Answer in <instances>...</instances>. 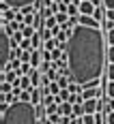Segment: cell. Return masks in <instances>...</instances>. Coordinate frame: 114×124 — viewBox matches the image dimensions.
Returning a JSON list of instances; mask_svg holds the SVG:
<instances>
[{
    "instance_id": "1",
    "label": "cell",
    "mask_w": 114,
    "mask_h": 124,
    "mask_svg": "<svg viewBox=\"0 0 114 124\" xmlns=\"http://www.w3.org/2000/svg\"><path fill=\"white\" fill-rule=\"evenodd\" d=\"M67 60L71 81L80 84L82 90L93 81H99L101 73L108 69V47L101 30L77 24L67 43Z\"/></svg>"
},
{
    "instance_id": "2",
    "label": "cell",
    "mask_w": 114,
    "mask_h": 124,
    "mask_svg": "<svg viewBox=\"0 0 114 124\" xmlns=\"http://www.w3.org/2000/svg\"><path fill=\"white\" fill-rule=\"evenodd\" d=\"M0 124H39V109L32 103H13L2 111Z\"/></svg>"
},
{
    "instance_id": "3",
    "label": "cell",
    "mask_w": 114,
    "mask_h": 124,
    "mask_svg": "<svg viewBox=\"0 0 114 124\" xmlns=\"http://www.w3.org/2000/svg\"><path fill=\"white\" fill-rule=\"evenodd\" d=\"M11 34L4 30V28H0V66H2V71L9 66V62L13 58V45H11Z\"/></svg>"
},
{
    "instance_id": "4",
    "label": "cell",
    "mask_w": 114,
    "mask_h": 124,
    "mask_svg": "<svg viewBox=\"0 0 114 124\" xmlns=\"http://www.w3.org/2000/svg\"><path fill=\"white\" fill-rule=\"evenodd\" d=\"M7 7H11L13 11H22L24 7H32V4H37V0H2Z\"/></svg>"
},
{
    "instance_id": "5",
    "label": "cell",
    "mask_w": 114,
    "mask_h": 124,
    "mask_svg": "<svg viewBox=\"0 0 114 124\" xmlns=\"http://www.w3.org/2000/svg\"><path fill=\"white\" fill-rule=\"evenodd\" d=\"M95 11H97V7L93 4V0H84V2H80V15H88V17H93Z\"/></svg>"
},
{
    "instance_id": "6",
    "label": "cell",
    "mask_w": 114,
    "mask_h": 124,
    "mask_svg": "<svg viewBox=\"0 0 114 124\" xmlns=\"http://www.w3.org/2000/svg\"><path fill=\"white\" fill-rule=\"evenodd\" d=\"M82 99L84 101L101 99V88H84V90H82Z\"/></svg>"
},
{
    "instance_id": "7",
    "label": "cell",
    "mask_w": 114,
    "mask_h": 124,
    "mask_svg": "<svg viewBox=\"0 0 114 124\" xmlns=\"http://www.w3.org/2000/svg\"><path fill=\"white\" fill-rule=\"evenodd\" d=\"M77 24L80 26H88V28H101V24H99L95 17H88V15H80V17H77Z\"/></svg>"
},
{
    "instance_id": "8",
    "label": "cell",
    "mask_w": 114,
    "mask_h": 124,
    "mask_svg": "<svg viewBox=\"0 0 114 124\" xmlns=\"http://www.w3.org/2000/svg\"><path fill=\"white\" fill-rule=\"evenodd\" d=\"M58 113H60V116H67V118H71V116H73V105H71V103H63V105H58Z\"/></svg>"
},
{
    "instance_id": "9",
    "label": "cell",
    "mask_w": 114,
    "mask_h": 124,
    "mask_svg": "<svg viewBox=\"0 0 114 124\" xmlns=\"http://www.w3.org/2000/svg\"><path fill=\"white\" fill-rule=\"evenodd\" d=\"M30 43H32V49H43V37H41V32H37L35 37L30 39Z\"/></svg>"
},
{
    "instance_id": "10",
    "label": "cell",
    "mask_w": 114,
    "mask_h": 124,
    "mask_svg": "<svg viewBox=\"0 0 114 124\" xmlns=\"http://www.w3.org/2000/svg\"><path fill=\"white\" fill-rule=\"evenodd\" d=\"M105 13H108V9H105V7H97V11H95V15H93V17H95L99 24H103V22H105Z\"/></svg>"
},
{
    "instance_id": "11",
    "label": "cell",
    "mask_w": 114,
    "mask_h": 124,
    "mask_svg": "<svg viewBox=\"0 0 114 124\" xmlns=\"http://www.w3.org/2000/svg\"><path fill=\"white\" fill-rule=\"evenodd\" d=\"M13 92V84L11 81H2V84H0V94H2V96H7V94H11Z\"/></svg>"
},
{
    "instance_id": "12",
    "label": "cell",
    "mask_w": 114,
    "mask_h": 124,
    "mask_svg": "<svg viewBox=\"0 0 114 124\" xmlns=\"http://www.w3.org/2000/svg\"><path fill=\"white\" fill-rule=\"evenodd\" d=\"M43 49H45V51H54V49H58V41H56V37L50 39V41H45V43H43Z\"/></svg>"
},
{
    "instance_id": "13",
    "label": "cell",
    "mask_w": 114,
    "mask_h": 124,
    "mask_svg": "<svg viewBox=\"0 0 114 124\" xmlns=\"http://www.w3.org/2000/svg\"><path fill=\"white\" fill-rule=\"evenodd\" d=\"M22 34H24V39H32L35 34H37V28H35V26H24Z\"/></svg>"
},
{
    "instance_id": "14",
    "label": "cell",
    "mask_w": 114,
    "mask_h": 124,
    "mask_svg": "<svg viewBox=\"0 0 114 124\" xmlns=\"http://www.w3.org/2000/svg\"><path fill=\"white\" fill-rule=\"evenodd\" d=\"M41 37H43V43L54 39V30H48V28H41Z\"/></svg>"
},
{
    "instance_id": "15",
    "label": "cell",
    "mask_w": 114,
    "mask_h": 124,
    "mask_svg": "<svg viewBox=\"0 0 114 124\" xmlns=\"http://www.w3.org/2000/svg\"><path fill=\"white\" fill-rule=\"evenodd\" d=\"M67 90H69V92H71V94H77V92H80V94H82V86H80V84H76V81H71V84H69V88H67Z\"/></svg>"
},
{
    "instance_id": "16",
    "label": "cell",
    "mask_w": 114,
    "mask_h": 124,
    "mask_svg": "<svg viewBox=\"0 0 114 124\" xmlns=\"http://www.w3.org/2000/svg\"><path fill=\"white\" fill-rule=\"evenodd\" d=\"M105 96L108 99H114V81H108L105 84Z\"/></svg>"
},
{
    "instance_id": "17",
    "label": "cell",
    "mask_w": 114,
    "mask_h": 124,
    "mask_svg": "<svg viewBox=\"0 0 114 124\" xmlns=\"http://www.w3.org/2000/svg\"><path fill=\"white\" fill-rule=\"evenodd\" d=\"M95 122L97 124H105V111H97L95 113Z\"/></svg>"
},
{
    "instance_id": "18",
    "label": "cell",
    "mask_w": 114,
    "mask_h": 124,
    "mask_svg": "<svg viewBox=\"0 0 114 124\" xmlns=\"http://www.w3.org/2000/svg\"><path fill=\"white\" fill-rule=\"evenodd\" d=\"M105 75H108V81H114V64H108Z\"/></svg>"
},
{
    "instance_id": "19",
    "label": "cell",
    "mask_w": 114,
    "mask_h": 124,
    "mask_svg": "<svg viewBox=\"0 0 114 124\" xmlns=\"http://www.w3.org/2000/svg\"><path fill=\"white\" fill-rule=\"evenodd\" d=\"M41 54H43V62H54V58H52V51L41 49Z\"/></svg>"
},
{
    "instance_id": "20",
    "label": "cell",
    "mask_w": 114,
    "mask_h": 124,
    "mask_svg": "<svg viewBox=\"0 0 114 124\" xmlns=\"http://www.w3.org/2000/svg\"><path fill=\"white\" fill-rule=\"evenodd\" d=\"M108 62H110V64H114V45H110V47H108Z\"/></svg>"
},
{
    "instance_id": "21",
    "label": "cell",
    "mask_w": 114,
    "mask_h": 124,
    "mask_svg": "<svg viewBox=\"0 0 114 124\" xmlns=\"http://www.w3.org/2000/svg\"><path fill=\"white\" fill-rule=\"evenodd\" d=\"M82 124H97L95 122V116H84L82 118Z\"/></svg>"
},
{
    "instance_id": "22",
    "label": "cell",
    "mask_w": 114,
    "mask_h": 124,
    "mask_svg": "<svg viewBox=\"0 0 114 124\" xmlns=\"http://www.w3.org/2000/svg\"><path fill=\"white\" fill-rule=\"evenodd\" d=\"M105 124H114V111L105 113Z\"/></svg>"
},
{
    "instance_id": "23",
    "label": "cell",
    "mask_w": 114,
    "mask_h": 124,
    "mask_svg": "<svg viewBox=\"0 0 114 124\" xmlns=\"http://www.w3.org/2000/svg\"><path fill=\"white\" fill-rule=\"evenodd\" d=\"M108 43H110V45H114V28L108 32Z\"/></svg>"
},
{
    "instance_id": "24",
    "label": "cell",
    "mask_w": 114,
    "mask_h": 124,
    "mask_svg": "<svg viewBox=\"0 0 114 124\" xmlns=\"http://www.w3.org/2000/svg\"><path fill=\"white\" fill-rule=\"evenodd\" d=\"M52 2H58V0H52Z\"/></svg>"
},
{
    "instance_id": "25",
    "label": "cell",
    "mask_w": 114,
    "mask_h": 124,
    "mask_svg": "<svg viewBox=\"0 0 114 124\" xmlns=\"http://www.w3.org/2000/svg\"><path fill=\"white\" fill-rule=\"evenodd\" d=\"M82 2H84V0H82Z\"/></svg>"
}]
</instances>
